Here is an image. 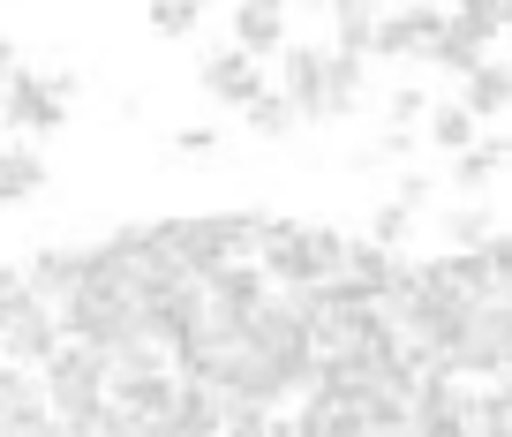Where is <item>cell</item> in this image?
<instances>
[{"label": "cell", "mask_w": 512, "mask_h": 437, "mask_svg": "<svg viewBox=\"0 0 512 437\" xmlns=\"http://www.w3.org/2000/svg\"><path fill=\"white\" fill-rule=\"evenodd\" d=\"M505 159H512L505 136H475V144L452 159V189H460V196H482V189L497 181V166H505Z\"/></svg>", "instance_id": "cell-7"}, {"label": "cell", "mask_w": 512, "mask_h": 437, "mask_svg": "<svg viewBox=\"0 0 512 437\" xmlns=\"http://www.w3.org/2000/svg\"><path fill=\"white\" fill-rule=\"evenodd\" d=\"M362 68H369V61H354V53H332V46H324V121H339L354 98H362Z\"/></svg>", "instance_id": "cell-10"}, {"label": "cell", "mask_w": 512, "mask_h": 437, "mask_svg": "<svg viewBox=\"0 0 512 437\" xmlns=\"http://www.w3.org/2000/svg\"><path fill=\"white\" fill-rule=\"evenodd\" d=\"M422 61H430V68H445L452 83H467L482 61H490V46H475V38H467L460 23H452V8H445V31L430 38V53H422Z\"/></svg>", "instance_id": "cell-8"}, {"label": "cell", "mask_w": 512, "mask_h": 437, "mask_svg": "<svg viewBox=\"0 0 512 437\" xmlns=\"http://www.w3.org/2000/svg\"><path fill=\"white\" fill-rule=\"evenodd\" d=\"M279 415L272 407H256V400H226L219 407V437H272Z\"/></svg>", "instance_id": "cell-14"}, {"label": "cell", "mask_w": 512, "mask_h": 437, "mask_svg": "<svg viewBox=\"0 0 512 437\" xmlns=\"http://www.w3.org/2000/svg\"><path fill=\"white\" fill-rule=\"evenodd\" d=\"M362 242H377V249H400V242H407V211H400V204H384L377 219H369V234H362Z\"/></svg>", "instance_id": "cell-17"}, {"label": "cell", "mask_w": 512, "mask_h": 437, "mask_svg": "<svg viewBox=\"0 0 512 437\" xmlns=\"http://www.w3.org/2000/svg\"><path fill=\"white\" fill-rule=\"evenodd\" d=\"M279 83L294 121H324V46H279Z\"/></svg>", "instance_id": "cell-3"}, {"label": "cell", "mask_w": 512, "mask_h": 437, "mask_svg": "<svg viewBox=\"0 0 512 437\" xmlns=\"http://www.w3.org/2000/svg\"><path fill=\"white\" fill-rule=\"evenodd\" d=\"M38 189H46V159L31 144H8L0 151V204H31Z\"/></svg>", "instance_id": "cell-9"}, {"label": "cell", "mask_w": 512, "mask_h": 437, "mask_svg": "<svg viewBox=\"0 0 512 437\" xmlns=\"http://www.w3.org/2000/svg\"><path fill=\"white\" fill-rule=\"evenodd\" d=\"M196 83H204L211 98H226V106H249V98L264 91V61H249V53H211V61L196 68Z\"/></svg>", "instance_id": "cell-4"}, {"label": "cell", "mask_w": 512, "mask_h": 437, "mask_svg": "<svg viewBox=\"0 0 512 437\" xmlns=\"http://www.w3.org/2000/svg\"><path fill=\"white\" fill-rule=\"evenodd\" d=\"M68 76H38V68H16V76L0 83V121L16 136H53L68 121Z\"/></svg>", "instance_id": "cell-1"}, {"label": "cell", "mask_w": 512, "mask_h": 437, "mask_svg": "<svg viewBox=\"0 0 512 437\" xmlns=\"http://www.w3.org/2000/svg\"><path fill=\"white\" fill-rule=\"evenodd\" d=\"M460 106H467V121H497V114L512 106V68L497 61V53H490V61H482L475 76L460 83Z\"/></svg>", "instance_id": "cell-6"}, {"label": "cell", "mask_w": 512, "mask_h": 437, "mask_svg": "<svg viewBox=\"0 0 512 437\" xmlns=\"http://www.w3.org/2000/svg\"><path fill=\"white\" fill-rule=\"evenodd\" d=\"M437 31H445V8H377L369 53H384V61H422Z\"/></svg>", "instance_id": "cell-2"}, {"label": "cell", "mask_w": 512, "mask_h": 437, "mask_svg": "<svg viewBox=\"0 0 512 437\" xmlns=\"http://www.w3.org/2000/svg\"><path fill=\"white\" fill-rule=\"evenodd\" d=\"M422 114H430V91H422V83H400V91H392V129L407 136Z\"/></svg>", "instance_id": "cell-16"}, {"label": "cell", "mask_w": 512, "mask_h": 437, "mask_svg": "<svg viewBox=\"0 0 512 437\" xmlns=\"http://www.w3.org/2000/svg\"><path fill=\"white\" fill-rule=\"evenodd\" d=\"M392 204H400L407 219H415V211L430 204V174H400V189H392Z\"/></svg>", "instance_id": "cell-19"}, {"label": "cell", "mask_w": 512, "mask_h": 437, "mask_svg": "<svg viewBox=\"0 0 512 437\" xmlns=\"http://www.w3.org/2000/svg\"><path fill=\"white\" fill-rule=\"evenodd\" d=\"M241 114H249V129H256V136H287V129H294V114H287V98H279V91H256Z\"/></svg>", "instance_id": "cell-15"}, {"label": "cell", "mask_w": 512, "mask_h": 437, "mask_svg": "<svg viewBox=\"0 0 512 437\" xmlns=\"http://www.w3.org/2000/svg\"><path fill=\"white\" fill-rule=\"evenodd\" d=\"M279 46H287V8H264V0L234 8V53L264 61V53H279Z\"/></svg>", "instance_id": "cell-5"}, {"label": "cell", "mask_w": 512, "mask_h": 437, "mask_svg": "<svg viewBox=\"0 0 512 437\" xmlns=\"http://www.w3.org/2000/svg\"><path fill=\"white\" fill-rule=\"evenodd\" d=\"M196 23H204L196 8H151V31H159V38H189Z\"/></svg>", "instance_id": "cell-18"}, {"label": "cell", "mask_w": 512, "mask_h": 437, "mask_svg": "<svg viewBox=\"0 0 512 437\" xmlns=\"http://www.w3.org/2000/svg\"><path fill=\"white\" fill-rule=\"evenodd\" d=\"M422 129H430V144H437V151H452V159H460V151L475 144V121H467V106H460V98L430 106V121H422Z\"/></svg>", "instance_id": "cell-13"}, {"label": "cell", "mask_w": 512, "mask_h": 437, "mask_svg": "<svg viewBox=\"0 0 512 437\" xmlns=\"http://www.w3.org/2000/svg\"><path fill=\"white\" fill-rule=\"evenodd\" d=\"M16 68H23V61H16V46H8V38H0V76H16Z\"/></svg>", "instance_id": "cell-20"}, {"label": "cell", "mask_w": 512, "mask_h": 437, "mask_svg": "<svg viewBox=\"0 0 512 437\" xmlns=\"http://www.w3.org/2000/svg\"><path fill=\"white\" fill-rule=\"evenodd\" d=\"M490 234H497V211H490V204H460V211H445V257H475Z\"/></svg>", "instance_id": "cell-11"}, {"label": "cell", "mask_w": 512, "mask_h": 437, "mask_svg": "<svg viewBox=\"0 0 512 437\" xmlns=\"http://www.w3.org/2000/svg\"><path fill=\"white\" fill-rule=\"evenodd\" d=\"M369 38H377V8H362V0H339V8H332V53H354V61H369Z\"/></svg>", "instance_id": "cell-12"}]
</instances>
